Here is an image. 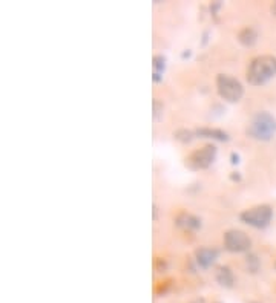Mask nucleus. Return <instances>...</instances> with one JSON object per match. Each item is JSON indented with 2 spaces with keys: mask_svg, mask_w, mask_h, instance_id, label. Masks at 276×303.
Returning <instances> with one entry per match:
<instances>
[{
  "mask_svg": "<svg viewBox=\"0 0 276 303\" xmlns=\"http://www.w3.org/2000/svg\"><path fill=\"white\" fill-rule=\"evenodd\" d=\"M276 75V57L259 55L253 58L247 67V81L253 86L265 84Z\"/></svg>",
  "mask_w": 276,
  "mask_h": 303,
  "instance_id": "obj_1",
  "label": "nucleus"
},
{
  "mask_svg": "<svg viewBox=\"0 0 276 303\" xmlns=\"http://www.w3.org/2000/svg\"><path fill=\"white\" fill-rule=\"evenodd\" d=\"M247 133L259 141H270L276 135V118L268 112H258L248 127Z\"/></svg>",
  "mask_w": 276,
  "mask_h": 303,
  "instance_id": "obj_2",
  "label": "nucleus"
},
{
  "mask_svg": "<svg viewBox=\"0 0 276 303\" xmlns=\"http://www.w3.org/2000/svg\"><path fill=\"white\" fill-rule=\"evenodd\" d=\"M216 89H218L219 96L228 103H236L244 95V87L241 81L227 73H219L216 77Z\"/></svg>",
  "mask_w": 276,
  "mask_h": 303,
  "instance_id": "obj_3",
  "label": "nucleus"
},
{
  "mask_svg": "<svg viewBox=\"0 0 276 303\" xmlns=\"http://www.w3.org/2000/svg\"><path fill=\"white\" fill-rule=\"evenodd\" d=\"M271 216H273V210L268 205H256L248 210H244L239 217L247 225H251L255 228H264L270 223Z\"/></svg>",
  "mask_w": 276,
  "mask_h": 303,
  "instance_id": "obj_4",
  "label": "nucleus"
},
{
  "mask_svg": "<svg viewBox=\"0 0 276 303\" xmlns=\"http://www.w3.org/2000/svg\"><path fill=\"white\" fill-rule=\"evenodd\" d=\"M216 158V147L212 144H207L195 152H192L189 155V158L186 159V164L193 168V170H202L212 165V162Z\"/></svg>",
  "mask_w": 276,
  "mask_h": 303,
  "instance_id": "obj_5",
  "label": "nucleus"
},
{
  "mask_svg": "<svg viewBox=\"0 0 276 303\" xmlns=\"http://www.w3.org/2000/svg\"><path fill=\"white\" fill-rule=\"evenodd\" d=\"M224 246L232 252L248 251L251 246V239L241 230H228L224 234Z\"/></svg>",
  "mask_w": 276,
  "mask_h": 303,
  "instance_id": "obj_6",
  "label": "nucleus"
},
{
  "mask_svg": "<svg viewBox=\"0 0 276 303\" xmlns=\"http://www.w3.org/2000/svg\"><path fill=\"white\" fill-rule=\"evenodd\" d=\"M196 262L201 268H209L218 259V249L215 248H199L195 252Z\"/></svg>",
  "mask_w": 276,
  "mask_h": 303,
  "instance_id": "obj_7",
  "label": "nucleus"
},
{
  "mask_svg": "<svg viewBox=\"0 0 276 303\" xmlns=\"http://www.w3.org/2000/svg\"><path fill=\"white\" fill-rule=\"evenodd\" d=\"M176 225L181 228H186V230H196L201 226V222L198 217H195L189 213H181L176 216Z\"/></svg>",
  "mask_w": 276,
  "mask_h": 303,
  "instance_id": "obj_8",
  "label": "nucleus"
},
{
  "mask_svg": "<svg viewBox=\"0 0 276 303\" xmlns=\"http://www.w3.org/2000/svg\"><path fill=\"white\" fill-rule=\"evenodd\" d=\"M216 282L224 286V288H232L233 283H235V277H233V272L230 271L228 266H219L218 271H216Z\"/></svg>",
  "mask_w": 276,
  "mask_h": 303,
  "instance_id": "obj_9",
  "label": "nucleus"
},
{
  "mask_svg": "<svg viewBox=\"0 0 276 303\" xmlns=\"http://www.w3.org/2000/svg\"><path fill=\"white\" fill-rule=\"evenodd\" d=\"M238 40L244 44V46H253L258 40V32L250 28V26H245L239 31L238 34Z\"/></svg>",
  "mask_w": 276,
  "mask_h": 303,
  "instance_id": "obj_10",
  "label": "nucleus"
},
{
  "mask_svg": "<svg viewBox=\"0 0 276 303\" xmlns=\"http://www.w3.org/2000/svg\"><path fill=\"white\" fill-rule=\"evenodd\" d=\"M196 135L198 136H202V138H213V139H219V141H227L228 136L225 132L219 130V129H209V127H202V129H198L196 130Z\"/></svg>",
  "mask_w": 276,
  "mask_h": 303,
  "instance_id": "obj_11",
  "label": "nucleus"
},
{
  "mask_svg": "<svg viewBox=\"0 0 276 303\" xmlns=\"http://www.w3.org/2000/svg\"><path fill=\"white\" fill-rule=\"evenodd\" d=\"M164 69H166V58L163 55H155L153 57V72L161 75V72H164Z\"/></svg>",
  "mask_w": 276,
  "mask_h": 303,
  "instance_id": "obj_12",
  "label": "nucleus"
},
{
  "mask_svg": "<svg viewBox=\"0 0 276 303\" xmlns=\"http://www.w3.org/2000/svg\"><path fill=\"white\" fill-rule=\"evenodd\" d=\"M176 135H182L181 138H176V139H179V141H182V142H187V141H190V139H192V132H190V130H186V129L178 130V132H176Z\"/></svg>",
  "mask_w": 276,
  "mask_h": 303,
  "instance_id": "obj_13",
  "label": "nucleus"
},
{
  "mask_svg": "<svg viewBox=\"0 0 276 303\" xmlns=\"http://www.w3.org/2000/svg\"><path fill=\"white\" fill-rule=\"evenodd\" d=\"M247 265L250 266V269H251L253 272L259 268V262H258V259H256L255 256H248V257H247Z\"/></svg>",
  "mask_w": 276,
  "mask_h": 303,
  "instance_id": "obj_14",
  "label": "nucleus"
},
{
  "mask_svg": "<svg viewBox=\"0 0 276 303\" xmlns=\"http://www.w3.org/2000/svg\"><path fill=\"white\" fill-rule=\"evenodd\" d=\"M271 12H273V15H276V2L271 5Z\"/></svg>",
  "mask_w": 276,
  "mask_h": 303,
  "instance_id": "obj_15",
  "label": "nucleus"
},
{
  "mask_svg": "<svg viewBox=\"0 0 276 303\" xmlns=\"http://www.w3.org/2000/svg\"><path fill=\"white\" fill-rule=\"evenodd\" d=\"M193 303H204L202 300H196V301H193Z\"/></svg>",
  "mask_w": 276,
  "mask_h": 303,
  "instance_id": "obj_16",
  "label": "nucleus"
}]
</instances>
